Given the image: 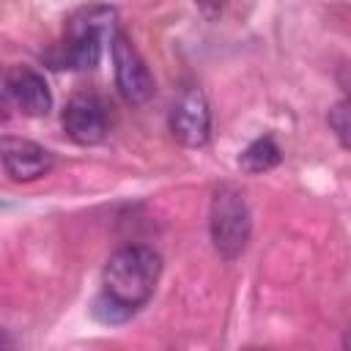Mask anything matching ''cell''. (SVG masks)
Returning a JSON list of instances; mask_svg holds the SVG:
<instances>
[{
	"label": "cell",
	"instance_id": "cell-1",
	"mask_svg": "<svg viewBox=\"0 0 351 351\" xmlns=\"http://www.w3.org/2000/svg\"><path fill=\"white\" fill-rule=\"evenodd\" d=\"M115 8L93 3L74 11L66 22V36L58 52L49 55L55 69H96L104 52V44L115 38Z\"/></svg>",
	"mask_w": 351,
	"mask_h": 351
},
{
	"label": "cell",
	"instance_id": "cell-2",
	"mask_svg": "<svg viewBox=\"0 0 351 351\" xmlns=\"http://www.w3.org/2000/svg\"><path fill=\"white\" fill-rule=\"evenodd\" d=\"M159 271H162V261L151 247H140V244L121 247L104 263L101 271L104 293L126 304L129 310H137L151 299Z\"/></svg>",
	"mask_w": 351,
	"mask_h": 351
},
{
	"label": "cell",
	"instance_id": "cell-3",
	"mask_svg": "<svg viewBox=\"0 0 351 351\" xmlns=\"http://www.w3.org/2000/svg\"><path fill=\"white\" fill-rule=\"evenodd\" d=\"M208 230H211L214 250L225 261H233V258H239L244 252V247L250 241L252 222H250L247 200L236 186L222 184L214 192L211 211H208Z\"/></svg>",
	"mask_w": 351,
	"mask_h": 351
},
{
	"label": "cell",
	"instance_id": "cell-4",
	"mask_svg": "<svg viewBox=\"0 0 351 351\" xmlns=\"http://www.w3.org/2000/svg\"><path fill=\"white\" fill-rule=\"evenodd\" d=\"M112 63H115V85L121 96L134 107L151 101L156 82L126 33H115L112 38Z\"/></svg>",
	"mask_w": 351,
	"mask_h": 351
},
{
	"label": "cell",
	"instance_id": "cell-5",
	"mask_svg": "<svg viewBox=\"0 0 351 351\" xmlns=\"http://www.w3.org/2000/svg\"><path fill=\"white\" fill-rule=\"evenodd\" d=\"M170 132L186 148H200L211 134V112L203 90L186 88L170 110Z\"/></svg>",
	"mask_w": 351,
	"mask_h": 351
},
{
	"label": "cell",
	"instance_id": "cell-6",
	"mask_svg": "<svg viewBox=\"0 0 351 351\" xmlns=\"http://www.w3.org/2000/svg\"><path fill=\"white\" fill-rule=\"evenodd\" d=\"M63 129L80 145L101 143L107 137V129H110V118H107L104 101L99 96H93V93L71 96L66 110H63Z\"/></svg>",
	"mask_w": 351,
	"mask_h": 351
},
{
	"label": "cell",
	"instance_id": "cell-7",
	"mask_svg": "<svg viewBox=\"0 0 351 351\" xmlns=\"http://www.w3.org/2000/svg\"><path fill=\"white\" fill-rule=\"evenodd\" d=\"M3 90H5V99L22 115L38 118V115H47L52 107V93H49L47 80L30 66H11L5 71Z\"/></svg>",
	"mask_w": 351,
	"mask_h": 351
},
{
	"label": "cell",
	"instance_id": "cell-8",
	"mask_svg": "<svg viewBox=\"0 0 351 351\" xmlns=\"http://www.w3.org/2000/svg\"><path fill=\"white\" fill-rule=\"evenodd\" d=\"M3 167L14 181H36L52 170V154L25 137H3Z\"/></svg>",
	"mask_w": 351,
	"mask_h": 351
},
{
	"label": "cell",
	"instance_id": "cell-9",
	"mask_svg": "<svg viewBox=\"0 0 351 351\" xmlns=\"http://www.w3.org/2000/svg\"><path fill=\"white\" fill-rule=\"evenodd\" d=\"M280 159H282L280 145L274 143V137L263 134V137L252 140V143L241 151L239 165H241V170H247V173H252V176H255V173H266V170L277 167V165H280Z\"/></svg>",
	"mask_w": 351,
	"mask_h": 351
},
{
	"label": "cell",
	"instance_id": "cell-10",
	"mask_svg": "<svg viewBox=\"0 0 351 351\" xmlns=\"http://www.w3.org/2000/svg\"><path fill=\"white\" fill-rule=\"evenodd\" d=\"M132 313H134V310H129L126 304L115 302V299L107 296V293H101V296L93 302V315H96L99 321H104V324H121V321H126Z\"/></svg>",
	"mask_w": 351,
	"mask_h": 351
},
{
	"label": "cell",
	"instance_id": "cell-11",
	"mask_svg": "<svg viewBox=\"0 0 351 351\" xmlns=\"http://www.w3.org/2000/svg\"><path fill=\"white\" fill-rule=\"evenodd\" d=\"M329 123H332L337 140H340L346 148H351V96H346V99L332 110Z\"/></svg>",
	"mask_w": 351,
	"mask_h": 351
},
{
	"label": "cell",
	"instance_id": "cell-12",
	"mask_svg": "<svg viewBox=\"0 0 351 351\" xmlns=\"http://www.w3.org/2000/svg\"><path fill=\"white\" fill-rule=\"evenodd\" d=\"M343 346H346V348H351V326L346 329V337H343Z\"/></svg>",
	"mask_w": 351,
	"mask_h": 351
}]
</instances>
